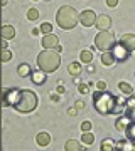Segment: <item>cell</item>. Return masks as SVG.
Here are the masks:
<instances>
[{
  "mask_svg": "<svg viewBox=\"0 0 135 151\" xmlns=\"http://www.w3.org/2000/svg\"><path fill=\"white\" fill-rule=\"evenodd\" d=\"M5 104L12 106L17 113L27 114L37 108V94L31 89H9L5 92Z\"/></svg>",
  "mask_w": 135,
  "mask_h": 151,
  "instance_id": "6da1fadb",
  "label": "cell"
},
{
  "mask_svg": "<svg viewBox=\"0 0 135 151\" xmlns=\"http://www.w3.org/2000/svg\"><path fill=\"white\" fill-rule=\"evenodd\" d=\"M122 101L117 96L110 94L107 91H98L93 94V106L100 114H115Z\"/></svg>",
  "mask_w": 135,
  "mask_h": 151,
  "instance_id": "7a4b0ae2",
  "label": "cell"
},
{
  "mask_svg": "<svg viewBox=\"0 0 135 151\" xmlns=\"http://www.w3.org/2000/svg\"><path fill=\"white\" fill-rule=\"evenodd\" d=\"M61 65V57L59 52H56L54 49H44L42 52L37 55V67L44 70L46 74L54 72Z\"/></svg>",
  "mask_w": 135,
  "mask_h": 151,
  "instance_id": "3957f363",
  "label": "cell"
},
{
  "mask_svg": "<svg viewBox=\"0 0 135 151\" xmlns=\"http://www.w3.org/2000/svg\"><path fill=\"white\" fill-rule=\"evenodd\" d=\"M56 22L63 30H71L78 25L80 22V14L69 5H63L56 14Z\"/></svg>",
  "mask_w": 135,
  "mask_h": 151,
  "instance_id": "277c9868",
  "label": "cell"
},
{
  "mask_svg": "<svg viewBox=\"0 0 135 151\" xmlns=\"http://www.w3.org/2000/svg\"><path fill=\"white\" fill-rule=\"evenodd\" d=\"M115 44H117V39H115L113 32H108V30H100L96 37H95V47L100 49L101 52L105 50H112Z\"/></svg>",
  "mask_w": 135,
  "mask_h": 151,
  "instance_id": "5b68a950",
  "label": "cell"
},
{
  "mask_svg": "<svg viewBox=\"0 0 135 151\" xmlns=\"http://www.w3.org/2000/svg\"><path fill=\"white\" fill-rule=\"evenodd\" d=\"M42 47L44 49H54L56 52H61L63 47L59 45V39L58 35H54V34H46L42 39Z\"/></svg>",
  "mask_w": 135,
  "mask_h": 151,
  "instance_id": "8992f818",
  "label": "cell"
},
{
  "mask_svg": "<svg viewBox=\"0 0 135 151\" xmlns=\"http://www.w3.org/2000/svg\"><path fill=\"white\" fill-rule=\"evenodd\" d=\"M112 54H113L117 62H123V60H127L130 57V52L122 45V44H115L113 47H112Z\"/></svg>",
  "mask_w": 135,
  "mask_h": 151,
  "instance_id": "52a82bcc",
  "label": "cell"
},
{
  "mask_svg": "<svg viewBox=\"0 0 135 151\" xmlns=\"http://www.w3.org/2000/svg\"><path fill=\"white\" fill-rule=\"evenodd\" d=\"M80 22L85 25V27H91V25H95V22H96V14L93 10H83L80 14Z\"/></svg>",
  "mask_w": 135,
  "mask_h": 151,
  "instance_id": "ba28073f",
  "label": "cell"
},
{
  "mask_svg": "<svg viewBox=\"0 0 135 151\" xmlns=\"http://www.w3.org/2000/svg\"><path fill=\"white\" fill-rule=\"evenodd\" d=\"M118 44H122L128 52L135 50V34H123V35L120 37Z\"/></svg>",
  "mask_w": 135,
  "mask_h": 151,
  "instance_id": "9c48e42d",
  "label": "cell"
},
{
  "mask_svg": "<svg viewBox=\"0 0 135 151\" xmlns=\"http://www.w3.org/2000/svg\"><path fill=\"white\" fill-rule=\"evenodd\" d=\"M96 27L98 30H108L110 29V25H112V17H108V15H96Z\"/></svg>",
  "mask_w": 135,
  "mask_h": 151,
  "instance_id": "30bf717a",
  "label": "cell"
},
{
  "mask_svg": "<svg viewBox=\"0 0 135 151\" xmlns=\"http://www.w3.org/2000/svg\"><path fill=\"white\" fill-rule=\"evenodd\" d=\"M130 124V118L127 116V114H122L117 121H115V128H117V131H120V133H123L125 129H127V126Z\"/></svg>",
  "mask_w": 135,
  "mask_h": 151,
  "instance_id": "8fae6325",
  "label": "cell"
},
{
  "mask_svg": "<svg viewBox=\"0 0 135 151\" xmlns=\"http://www.w3.org/2000/svg\"><path fill=\"white\" fill-rule=\"evenodd\" d=\"M0 35L5 40H10V39L15 37V29L12 27V25H4V27L0 29Z\"/></svg>",
  "mask_w": 135,
  "mask_h": 151,
  "instance_id": "7c38bea8",
  "label": "cell"
},
{
  "mask_svg": "<svg viewBox=\"0 0 135 151\" xmlns=\"http://www.w3.org/2000/svg\"><path fill=\"white\" fill-rule=\"evenodd\" d=\"M31 79H32L34 84H44L46 82V72L44 70H36V72H31Z\"/></svg>",
  "mask_w": 135,
  "mask_h": 151,
  "instance_id": "4fadbf2b",
  "label": "cell"
},
{
  "mask_svg": "<svg viewBox=\"0 0 135 151\" xmlns=\"http://www.w3.org/2000/svg\"><path fill=\"white\" fill-rule=\"evenodd\" d=\"M115 62H117V60H115L112 50H105V52L101 54V64L103 65H108V67H110V65H113Z\"/></svg>",
  "mask_w": 135,
  "mask_h": 151,
  "instance_id": "5bb4252c",
  "label": "cell"
},
{
  "mask_svg": "<svg viewBox=\"0 0 135 151\" xmlns=\"http://www.w3.org/2000/svg\"><path fill=\"white\" fill-rule=\"evenodd\" d=\"M66 151H81L83 150V146H81L80 141H76V139H68L66 141V145H64Z\"/></svg>",
  "mask_w": 135,
  "mask_h": 151,
  "instance_id": "9a60e30c",
  "label": "cell"
},
{
  "mask_svg": "<svg viewBox=\"0 0 135 151\" xmlns=\"http://www.w3.org/2000/svg\"><path fill=\"white\" fill-rule=\"evenodd\" d=\"M123 133L127 134V141L135 143V123H134V121H130V124L127 126V129H125Z\"/></svg>",
  "mask_w": 135,
  "mask_h": 151,
  "instance_id": "2e32d148",
  "label": "cell"
},
{
  "mask_svg": "<svg viewBox=\"0 0 135 151\" xmlns=\"http://www.w3.org/2000/svg\"><path fill=\"white\" fill-rule=\"evenodd\" d=\"M36 141H37L39 146H47L49 143H51V136H49L47 133H39V134L36 136Z\"/></svg>",
  "mask_w": 135,
  "mask_h": 151,
  "instance_id": "e0dca14e",
  "label": "cell"
},
{
  "mask_svg": "<svg viewBox=\"0 0 135 151\" xmlns=\"http://www.w3.org/2000/svg\"><path fill=\"white\" fill-rule=\"evenodd\" d=\"M32 69H31V65L29 64H20L17 67V74L20 76V77H27V76H31Z\"/></svg>",
  "mask_w": 135,
  "mask_h": 151,
  "instance_id": "ac0fdd59",
  "label": "cell"
},
{
  "mask_svg": "<svg viewBox=\"0 0 135 151\" xmlns=\"http://www.w3.org/2000/svg\"><path fill=\"white\" fill-rule=\"evenodd\" d=\"M68 72H69L71 76L81 74V64H80V62H71V64L68 65Z\"/></svg>",
  "mask_w": 135,
  "mask_h": 151,
  "instance_id": "d6986e66",
  "label": "cell"
},
{
  "mask_svg": "<svg viewBox=\"0 0 135 151\" xmlns=\"http://www.w3.org/2000/svg\"><path fill=\"white\" fill-rule=\"evenodd\" d=\"M80 59H81V62H85V64H91V60H93L91 50H81Z\"/></svg>",
  "mask_w": 135,
  "mask_h": 151,
  "instance_id": "ffe728a7",
  "label": "cell"
},
{
  "mask_svg": "<svg viewBox=\"0 0 135 151\" xmlns=\"http://www.w3.org/2000/svg\"><path fill=\"white\" fill-rule=\"evenodd\" d=\"M118 89L122 92H125V94H132V92H134V86H130L128 82H125V81L118 82Z\"/></svg>",
  "mask_w": 135,
  "mask_h": 151,
  "instance_id": "44dd1931",
  "label": "cell"
},
{
  "mask_svg": "<svg viewBox=\"0 0 135 151\" xmlns=\"http://www.w3.org/2000/svg\"><path fill=\"white\" fill-rule=\"evenodd\" d=\"M81 141H83L85 145H93V143H95V134H91L90 131H85L83 136H81Z\"/></svg>",
  "mask_w": 135,
  "mask_h": 151,
  "instance_id": "7402d4cb",
  "label": "cell"
},
{
  "mask_svg": "<svg viewBox=\"0 0 135 151\" xmlns=\"http://www.w3.org/2000/svg\"><path fill=\"white\" fill-rule=\"evenodd\" d=\"M100 148H101L103 151H113V150H115L113 139H110V138H108V139H105V141L101 143V146H100Z\"/></svg>",
  "mask_w": 135,
  "mask_h": 151,
  "instance_id": "603a6c76",
  "label": "cell"
},
{
  "mask_svg": "<svg viewBox=\"0 0 135 151\" xmlns=\"http://www.w3.org/2000/svg\"><path fill=\"white\" fill-rule=\"evenodd\" d=\"M37 19H39V10H37V9H34V7H32V9H29V10H27V20H37Z\"/></svg>",
  "mask_w": 135,
  "mask_h": 151,
  "instance_id": "cb8c5ba5",
  "label": "cell"
},
{
  "mask_svg": "<svg viewBox=\"0 0 135 151\" xmlns=\"http://www.w3.org/2000/svg\"><path fill=\"white\" fill-rule=\"evenodd\" d=\"M12 59V52L9 49H2V52H0V60L2 62H9Z\"/></svg>",
  "mask_w": 135,
  "mask_h": 151,
  "instance_id": "d4e9b609",
  "label": "cell"
},
{
  "mask_svg": "<svg viewBox=\"0 0 135 151\" xmlns=\"http://www.w3.org/2000/svg\"><path fill=\"white\" fill-rule=\"evenodd\" d=\"M39 30H41L44 35H46V34H51L53 32V25H51L49 22H44V24H41V29H39Z\"/></svg>",
  "mask_w": 135,
  "mask_h": 151,
  "instance_id": "484cf974",
  "label": "cell"
},
{
  "mask_svg": "<svg viewBox=\"0 0 135 151\" xmlns=\"http://www.w3.org/2000/svg\"><path fill=\"white\" fill-rule=\"evenodd\" d=\"M91 128H93V124L90 123V121H83L81 123V131L85 133V131H91Z\"/></svg>",
  "mask_w": 135,
  "mask_h": 151,
  "instance_id": "4316f807",
  "label": "cell"
},
{
  "mask_svg": "<svg viewBox=\"0 0 135 151\" xmlns=\"http://www.w3.org/2000/svg\"><path fill=\"white\" fill-rule=\"evenodd\" d=\"M125 114L130 118V121H134V123H135V106H134V108H127V113H125Z\"/></svg>",
  "mask_w": 135,
  "mask_h": 151,
  "instance_id": "83f0119b",
  "label": "cell"
},
{
  "mask_svg": "<svg viewBox=\"0 0 135 151\" xmlns=\"http://www.w3.org/2000/svg\"><path fill=\"white\" fill-rule=\"evenodd\" d=\"M125 106H127V108H134L135 106V96H130L128 99L125 101Z\"/></svg>",
  "mask_w": 135,
  "mask_h": 151,
  "instance_id": "f1b7e54d",
  "label": "cell"
},
{
  "mask_svg": "<svg viewBox=\"0 0 135 151\" xmlns=\"http://www.w3.org/2000/svg\"><path fill=\"white\" fill-rule=\"evenodd\" d=\"M117 5H118V0H107V7H112L113 9Z\"/></svg>",
  "mask_w": 135,
  "mask_h": 151,
  "instance_id": "f546056e",
  "label": "cell"
},
{
  "mask_svg": "<svg viewBox=\"0 0 135 151\" xmlns=\"http://www.w3.org/2000/svg\"><path fill=\"white\" fill-rule=\"evenodd\" d=\"M96 87H98V91H107V84H105V82L103 81H100L96 84Z\"/></svg>",
  "mask_w": 135,
  "mask_h": 151,
  "instance_id": "4dcf8cb0",
  "label": "cell"
},
{
  "mask_svg": "<svg viewBox=\"0 0 135 151\" xmlns=\"http://www.w3.org/2000/svg\"><path fill=\"white\" fill-rule=\"evenodd\" d=\"M85 108V101H78L76 103V111H80V109H83Z\"/></svg>",
  "mask_w": 135,
  "mask_h": 151,
  "instance_id": "1f68e13d",
  "label": "cell"
},
{
  "mask_svg": "<svg viewBox=\"0 0 135 151\" xmlns=\"http://www.w3.org/2000/svg\"><path fill=\"white\" fill-rule=\"evenodd\" d=\"M78 91H80L81 94H86V92H88V86H80V87H78Z\"/></svg>",
  "mask_w": 135,
  "mask_h": 151,
  "instance_id": "d6a6232c",
  "label": "cell"
},
{
  "mask_svg": "<svg viewBox=\"0 0 135 151\" xmlns=\"http://www.w3.org/2000/svg\"><path fill=\"white\" fill-rule=\"evenodd\" d=\"M69 114H71V116H76V108L74 109H69Z\"/></svg>",
  "mask_w": 135,
  "mask_h": 151,
  "instance_id": "836d02e7",
  "label": "cell"
},
{
  "mask_svg": "<svg viewBox=\"0 0 135 151\" xmlns=\"http://www.w3.org/2000/svg\"><path fill=\"white\" fill-rule=\"evenodd\" d=\"M39 32H41V30H39V29H32V34H34V35H37Z\"/></svg>",
  "mask_w": 135,
  "mask_h": 151,
  "instance_id": "e575fe53",
  "label": "cell"
},
{
  "mask_svg": "<svg viewBox=\"0 0 135 151\" xmlns=\"http://www.w3.org/2000/svg\"><path fill=\"white\" fill-rule=\"evenodd\" d=\"M46 2H51V0H46Z\"/></svg>",
  "mask_w": 135,
  "mask_h": 151,
  "instance_id": "d590c367",
  "label": "cell"
}]
</instances>
